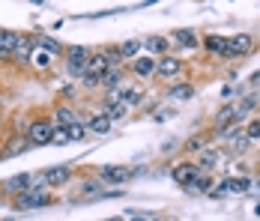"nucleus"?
Instances as JSON below:
<instances>
[{"label": "nucleus", "mask_w": 260, "mask_h": 221, "mask_svg": "<svg viewBox=\"0 0 260 221\" xmlns=\"http://www.w3.org/2000/svg\"><path fill=\"white\" fill-rule=\"evenodd\" d=\"M99 54L105 57L108 69H111V66H123V54H120V45H108V48H102Z\"/></svg>", "instance_id": "nucleus-27"}, {"label": "nucleus", "mask_w": 260, "mask_h": 221, "mask_svg": "<svg viewBox=\"0 0 260 221\" xmlns=\"http://www.w3.org/2000/svg\"><path fill=\"white\" fill-rule=\"evenodd\" d=\"M254 212H257V215H260V203H257V206H254Z\"/></svg>", "instance_id": "nucleus-44"}, {"label": "nucleus", "mask_w": 260, "mask_h": 221, "mask_svg": "<svg viewBox=\"0 0 260 221\" xmlns=\"http://www.w3.org/2000/svg\"><path fill=\"white\" fill-rule=\"evenodd\" d=\"M36 36V48H42L48 57H60V54H66V48L54 39V36H45V33H33Z\"/></svg>", "instance_id": "nucleus-13"}, {"label": "nucleus", "mask_w": 260, "mask_h": 221, "mask_svg": "<svg viewBox=\"0 0 260 221\" xmlns=\"http://www.w3.org/2000/svg\"><path fill=\"white\" fill-rule=\"evenodd\" d=\"M182 72V60L174 54H161L156 60V75L158 78H177Z\"/></svg>", "instance_id": "nucleus-9"}, {"label": "nucleus", "mask_w": 260, "mask_h": 221, "mask_svg": "<svg viewBox=\"0 0 260 221\" xmlns=\"http://www.w3.org/2000/svg\"><path fill=\"white\" fill-rule=\"evenodd\" d=\"M228 195H231L228 182H218V185H212V188H209V197H228Z\"/></svg>", "instance_id": "nucleus-39"}, {"label": "nucleus", "mask_w": 260, "mask_h": 221, "mask_svg": "<svg viewBox=\"0 0 260 221\" xmlns=\"http://www.w3.org/2000/svg\"><path fill=\"white\" fill-rule=\"evenodd\" d=\"M66 135H69V141H84V138H87V125H84V123L69 125V129H66Z\"/></svg>", "instance_id": "nucleus-35"}, {"label": "nucleus", "mask_w": 260, "mask_h": 221, "mask_svg": "<svg viewBox=\"0 0 260 221\" xmlns=\"http://www.w3.org/2000/svg\"><path fill=\"white\" fill-rule=\"evenodd\" d=\"M126 221H156V215H132V218Z\"/></svg>", "instance_id": "nucleus-40"}, {"label": "nucleus", "mask_w": 260, "mask_h": 221, "mask_svg": "<svg viewBox=\"0 0 260 221\" xmlns=\"http://www.w3.org/2000/svg\"><path fill=\"white\" fill-rule=\"evenodd\" d=\"M93 51L84 48V45H72V48H66V72L69 78H81V75L87 72V57H90Z\"/></svg>", "instance_id": "nucleus-4"}, {"label": "nucleus", "mask_w": 260, "mask_h": 221, "mask_svg": "<svg viewBox=\"0 0 260 221\" xmlns=\"http://www.w3.org/2000/svg\"><path fill=\"white\" fill-rule=\"evenodd\" d=\"M81 84H84V90H96V87H102V78H96V75H81Z\"/></svg>", "instance_id": "nucleus-37"}, {"label": "nucleus", "mask_w": 260, "mask_h": 221, "mask_svg": "<svg viewBox=\"0 0 260 221\" xmlns=\"http://www.w3.org/2000/svg\"><path fill=\"white\" fill-rule=\"evenodd\" d=\"M132 176L135 173L126 165H105V168H99V179L105 185H123V182H129Z\"/></svg>", "instance_id": "nucleus-6"}, {"label": "nucleus", "mask_w": 260, "mask_h": 221, "mask_svg": "<svg viewBox=\"0 0 260 221\" xmlns=\"http://www.w3.org/2000/svg\"><path fill=\"white\" fill-rule=\"evenodd\" d=\"M198 155H201V162H198V168H201V171H215V168H218V162H221V155H218L215 149H201Z\"/></svg>", "instance_id": "nucleus-23"}, {"label": "nucleus", "mask_w": 260, "mask_h": 221, "mask_svg": "<svg viewBox=\"0 0 260 221\" xmlns=\"http://www.w3.org/2000/svg\"><path fill=\"white\" fill-rule=\"evenodd\" d=\"M27 188H33V173H15V176H9L0 185V192H6V195H12V197H18Z\"/></svg>", "instance_id": "nucleus-8"}, {"label": "nucleus", "mask_w": 260, "mask_h": 221, "mask_svg": "<svg viewBox=\"0 0 260 221\" xmlns=\"http://www.w3.org/2000/svg\"><path fill=\"white\" fill-rule=\"evenodd\" d=\"M141 45L147 54H168V39L165 36H144Z\"/></svg>", "instance_id": "nucleus-20"}, {"label": "nucleus", "mask_w": 260, "mask_h": 221, "mask_svg": "<svg viewBox=\"0 0 260 221\" xmlns=\"http://www.w3.org/2000/svg\"><path fill=\"white\" fill-rule=\"evenodd\" d=\"M254 185H257V192H260V176H257V182H254Z\"/></svg>", "instance_id": "nucleus-45"}, {"label": "nucleus", "mask_w": 260, "mask_h": 221, "mask_svg": "<svg viewBox=\"0 0 260 221\" xmlns=\"http://www.w3.org/2000/svg\"><path fill=\"white\" fill-rule=\"evenodd\" d=\"M248 147H251V141L239 132V135L234 138V144H231V152H234V155H245V152H248Z\"/></svg>", "instance_id": "nucleus-32"}, {"label": "nucleus", "mask_w": 260, "mask_h": 221, "mask_svg": "<svg viewBox=\"0 0 260 221\" xmlns=\"http://www.w3.org/2000/svg\"><path fill=\"white\" fill-rule=\"evenodd\" d=\"M108 72V63H105V57L96 51V54H90L87 57V75H96V78H102Z\"/></svg>", "instance_id": "nucleus-22"}, {"label": "nucleus", "mask_w": 260, "mask_h": 221, "mask_svg": "<svg viewBox=\"0 0 260 221\" xmlns=\"http://www.w3.org/2000/svg\"><path fill=\"white\" fill-rule=\"evenodd\" d=\"M42 206H51L48 188H27L15 197V209H42Z\"/></svg>", "instance_id": "nucleus-3"}, {"label": "nucleus", "mask_w": 260, "mask_h": 221, "mask_svg": "<svg viewBox=\"0 0 260 221\" xmlns=\"http://www.w3.org/2000/svg\"><path fill=\"white\" fill-rule=\"evenodd\" d=\"M132 72H135V78H153V75H156V60H153V54L135 57V60H132Z\"/></svg>", "instance_id": "nucleus-11"}, {"label": "nucleus", "mask_w": 260, "mask_h": 221, "mask_svg": "<svg viewBox=\"0 0 260 221\" xmlns=\"http://www.w3.org/2000/svg\"><path fill=\"white\" fill-rule=\"evenodd\" d=\"M21 42V33L18 30H0V51L3 54H12Z\"/></svg>", "instance_id": "nucleus-18"}, {"label": "nucleus", "mask_w": 260, "mask_h": 221, "mask_svg": "<svg viewBox=\"0 0 260 221\" xmlns=\"http://www.w3.org/2000/svg\"><path fill=\"white\" fill-rule=\"evenodd\" d=\"M239 132H242V123L234 120L231 125H221V129H218V132H212V135H215V138H234V135H239Z\"/></svg>", "instance_id": "nucleus-33"}, {"label": "nucleus", "mask_w": 260, "mask_h": 221, "mask_svg": "<svg viewBox=\"0 0 260 221\" xmlns=\"http://www.w3.org/2000/svg\"><path fill=\"white\" fill-rule=\"evenodd\" d=\"M204 48H207L209 54H215V57H224V54H228V39H224V36L209 33L207 39H204Z\"/></svg>", "instance_id": "nucleus-19"}, {"label": "nucleus", "mask_w": 260, "mask_h": 221, "mask_svg": "<svg viewBox=\"0 0 260 221\" xmlns=\"http://www.w3.org/2000/svg\"><path fill=\"white\" fill-rule=\"evenodd\" d=\"M0 30H3V27H0Z\"/></svg>", "instance_id": "nucleus-47"}, {"label": "nucleus", "mask_w": 260, "mask_h": 221, "mask_svg": "<svg viewBox=\"0 0 260 221\" xmlns=\"http://www.w3.org/2000/svg\"><path fill=\"white\" fill-rule=\"evenodd\" d=\"M201 149H207V135H194V138L185 141V152L188 155H198Z\"/></svg>", "instance_id": "nucleus-30"}, {"label": "nucleus", "mask_w": 260, "mask_h": 221, "mask_svg": "<svg viewBox=\"0 0 260 221\" xmlns=\"http://www.w3.org/2000/svg\"><path fill=\"white\" fill-rule=\"evenodd\" d=\"M27 147H30V141H27L24 135H15V138L6 141V152L3 155H21V152H27Z\"/></svg>", "instance_id": "nucleus-24"}, {"label": "nucleus", "mask_w": 260, "mask_h": 221, "mask_svg": "<svg viewBox=\"0 0 260 221\" xmlns=\"http://www.w3.org/2000/svg\"><path fill=\"white\" fill-rule=\"evenodd\" d=\"M174 42H180L185 48H194L198 45V33L194 30H174Z\"/></svg>", "instance_id": "nucleus-29"}, {"label": "nucleus", "mask_w": 260, "mask_h": 221, "mask_svg": "<svg viewBox=\"0 0 260 221\" xmlns=\"http://www.w3.org/2000/svg\"><path fill=\"white\" fill-rule=\"evenodd\" d=\"M72 165H54L48 171H42L39 176H33V188H63V185H69L72 182Z\"/></svg>", "instance_id": "nucleus-1"}, {"label": "nucleus", "mask_w": 260, "mask_h": 221, "mask_svg": "<svg viewBox=\"0 0 260 221\" xmlns=\"http://www.w3.org/2000/svg\"><path fill=\"white\" fill-rule=\"evenodd\" d=\"M224 182H228L231 195H242V192H248V179H236V176H228Z\"/></svg>", "instance_id": "nucleus-34"}, {"label": "nucleus", "mask_w": 260, "mask_h": 221, "mask_svg": "<svg viewBox=\"0 0 260 221\" xmlns=\"http://www.w3.org/2000/svg\"><path fill=\"white\" fill-rule=\"evenodd\" d=\"M51 135H54V120L51 117H39V120H33L30 129H27L30 147H48V144H51Z\"/></svg>", "instance_id": "nucleus-2"}, {"label": "nucleus", "mask_w": 260, "mask_h": 221, "mask_svg": "<svg viewBox=\"0 0 260 221\" xmlns=\"http://www.w3.org/2000/svg\"><path fill=\"white\" fill-rule=\"evenodd\" d=\"M254 51V36L251 33H239V36H231L228 39V60H239V57H248Z\"/></svg>", "instance_id": "nucleus-5"}, {"label": "nucleus", "mask_w": 260, "mask_h": 221, "mask_svg": "<svg viewBox=\"0 0 260 221\" xmlns=\"http://www.w3.org/2000/svg\"><path fill=\"white\" fill-rule=\"evenodd\" d=\"M102 87L108 93H117V90L123 87V66H111V69L102 75Z\"/></svg>", "instance_id": "nucleus-16"}, {"label": "nucleus", "mask_w": 260, "mask_h": 221, "mask_svg": "<svg viewBox=\"0 0 260 221\" xmlns=\"http://www.w3.org/2000/svg\"><path fill=\"white\" fill-rule=\"evenodd\" d=\"M84 125H87V135H108L114 123H111L105 114H93V117H87V120H84Z\"/></svg>", "instance_id": "nucleus-14"}, {"label": "nucleus", "mask_w": 260, "mask_h": 221, "mask_svg": "<svg viewBox=\"0 0 260 221\" xmlns=\"http://www.w3.org/2000/svg\"><path fill=\"white\" fill-rule=\"evenodd\" d=\"M126 111H129V108H126V105H123V102H120V99H114V96H108L105 99V117H108V120H111V123H117V120H123V117H126Z\"/></svg>", "instance_id": "nucleus-15"}, {"label": "nucleus", "mask_w": 260, "mask_h": 221, "mask_svg": "<svg viewBox=\"0 0 260 221\" xmlns=\"http://www.w3.org/2000/svg\"><path fill=\"white\" fill-rule=\"evenodd\" d=\"M236 120V105H224L218 114H215V125L221 129V125H231Z\"/></svg>", "instance_id": "nucleus-28"}, {"label": "nucleus", "mask_w": 260, "mask_h": 221, "mask_svg": "<svg viewBox=\"0 0 260 221\" xmlns=\"http://www.w3.org/2000/svg\"><path fill=\"white\" fill-rule=\"evenodd\" d=\"M102 179H99V176H96V179H87V182H84V185H81V195L84 197H90V195H96V197H102Z\"/></svg>", "instance_id": "nucleus-31"}, {"label": "nucleus", "mask_w": 260, "mask_h": 221, "mask_svg": "<svg viewBox=\"0 0 260 221\" xmlns=\"http://www.w3.org/2000/svg\"><path fill=\"white\" fill-rule=\"evenodd\" d=\"M120 54H123V60H135V57H141V54H144L141 39H129V42H123V45H120Z\"/></svg>", "instance_id": "nucleus-26"}, {"label": "nucleus", "mask_w": 260, "mask_h": 221, "mask_svg": "<svg viewBox=\"0 0 260 221\" xmlns=\"http://www.w3.org/2000/svg\"><path fill=\"white\" fill-rule=\"evenodd\" d=\"M114 99H120L126 108H138L141 102H144V90L141 87H120L117 93H111Z\"/></svg>", "instance_id": "nucleus-12"}, {"label": "nucleus", "mask_w": 260, "mask_h": 221, "mask_svg": "<svg viewBox=\"0 0 260 221\" xmlns=\"http://www.w3.org/2000/svg\"><path fill=\"white\" fill-rule=\"evenodd\" d=\"M201 173H204V171L198 168V162H182V165H177V168L171 171V179H174L180 188H188V185H191Z\"/></svg>", "instance_id": "nucleus-7"}, {"label": "nucleus", "mask_w": 260, "mask_h": 221, "mask_svg": "<svg viewBox=\"0 0 260 221\" xmlns=\"http://www.w3.org/2000/svg\"><path fill=\"white\" fill-rule=\"evenodd\" d=\"M257 105H260V93H251V96H245L242 102H236V120L245 123V117H248Z\"/></svg>", "instance_id": "nucleus-17"}, {"label": "nucleus", "mask_w": 260, "mask_h": 221, "mask_svg": "<svg viewBox=\"0 0 260 221\" xmlns=\"http://www.w3.org/2000/svg\"><path fill=\"white\" fill-rule=\"evenodd\" d=\"M191 96H194L191 84H174V87H168V99H174V102H182V99H191Z\"/></svg>", "instance_id": "nucleus-25"}, {"label": "nucleus", "mask_w": 260, "mask_h": 221, "mask_svg": "<svg viewBox=\"0 0 260 221\" xmlns=\"http://www.w3.org/2000/svg\"><path fill=\"white\" fill-rule=\"evenodd\" d=\"M3 159H6V155H3V147H0V162H3Z\"/></svg>", "instance_id": "nucleus-43"}, {"label": "nucleus", "mask_w": 260, "mask_h": 221, "mask_svg": "<svg viewBox=\"0 0 260 221\" xmlns=\"http://www.w3.org/2000/svg\"><path fill=\"white\" fill-rule=\"evenodd\" d=\"M251 84H254V87L260 84V72H254V75H251Z\"/></svg>", "instance_id": "nucleus-41"}, {"label": "nucleus", "mask_w": 260, "mask_h": 221, "mask_svg": "<svg viewBox=\"0 0 260 221\" xmlns=\"http://www.w3.org/2000/svg\"><path fill=\"white\" fill-rule=\"evenodd\" d=\"M51 144H69V135H66V129H63V125H54Z\"/></svg>", "instance_id": "nucleus-38"}, {"label": "nucleus", "mask_w": 260, "mask_h": 221, "mask_svg": "<svg viewBox=\"0 0 260 221\" xmlns=\"http://www.w3.org/2000/svg\"><path fill=\"white\" fill-rule=\"evenodd\" d=\"M209 188H212V173L204 171L188 188H182V192H188V195H204V192H209Z\"/></svg>", "instance_id": "nucleus-21"}, {"label": "nucleus", "mask_w": 260, "mask_h": 221, "mask_svg": "<svg viewBox=\"0 0 260 221\" xmlns=\"http://www.w3.org/2000/svg\"><path fill=\"white\" fill-rule=\"evenodd\" d=\"M242 135H245L251 144H254V141H260V120H251V123L245 125V132H242Z\"/></svg>", "instance_id": "nucleus-36"}, {"label": "nucleus", "mask_w": 260, "mask_h": 221, "mask_svg": "<svg viewBox=\"0 0 260 221\" xmlns=\"http://www.w3.org/2000/svg\"><path fill=\"white\" fill-rule=\"evenodd\" d=\"M30 3H36V6H39V3H42V0H30Z\"/></svg>", "instance_id": "nucleus-46"}, {"label": "nucleus", "mask_w": 260, "mask_h": 221, "mask_svg": "<svg viewBox=\"0 0 260 221\" xmlns=\"http://www.w3.org/2000/svg\"><path fill=\"white\" fill-rule=\"evenodd\" d=\"M51 120H54V125H63V129H69V125H75V123H84V120H81V114L72 108V105H66V102L54 108Z\"/></svg>", "instance_id": "nucleus-10"}, {"label": "nucleus", "mask_w": 260, "mask_h": 221, "mask_svg": "<svg viewBox=\"0 0 260 221\" xmlns=\"http://www.w3.org/2000/svg\"><path fill=\"white\" fill-rule=\"evenodd\" d=\"M108 221H126V218L123 215H114V218H108Z\"/></svg>", "instance_id": "nucleus-42"}]
</instances>
